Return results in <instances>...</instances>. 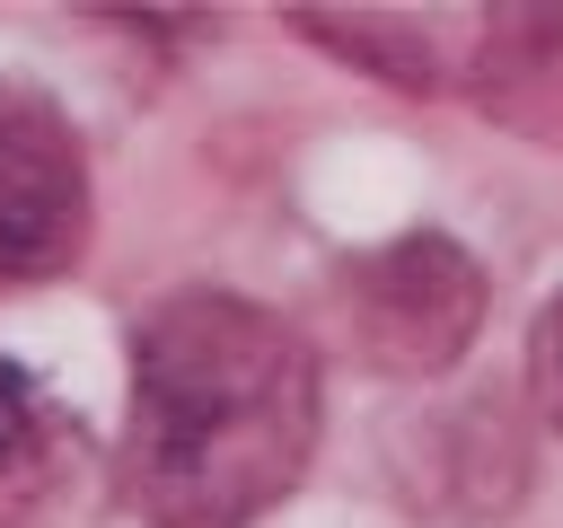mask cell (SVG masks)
<instances>
[{"label":"cell","instance_id":"cell-8","mask_svg":"<svg viewBox=\"0 0 563 528\" xmlns=\"http://www.w3.org/2000/svg\"><path fill=\"white\" fill-rule=\"evenodd\" d=\"M528 405H537V422L563 440V290L537 308V326H528Z\"/></svg>","mask_w":563,"mask_h":528},{"label":"cell","instance_id":"cell-5","mask_svg":"<svg viewBox=\"0 0 563 528\" xmlns=\"http://www.w3.org/2000/svg\"><path fill=\"white\" fill-rule=\"evenodd\" d=\"M466 106L510 141L563 150V0L484 9L466 44Z\"/></svg>","mask_w":563,"mask_h":528},{"label":"cell","instance_id":"cell-6","mask_svg":"<svg viewBox=\"0 0 563 528\" xmlns=\"http://www.w3.org/2000/svg\"><path fill=\"white\" fill-rule=\"evenodd\" d=\"M290 26L308 44H325L334 62L405 88V97H431L440 88V53H431V35L413 18H387V9H290Z\"/></svg>","mask_w":563,"mask_h":528},{"label":"cell","instance_id":"cell-7","mask_svg":"<svg viewBox=\"0 0 563 528\" xmlns=\"http://www.w3.org/2000/svg\"><path fill=\"white\" fill-rule=\"evenodd\" d=\"M62 449H70V414L35 387V370H18V361L0 352V484L44 475Z\"/></svg>","mask_w":563,"mask_h":528},{"label":"cell","instance_id":"cell-3","mask_svg":"<svg viewBox=\"0 0 563 528\" xmlns=\"http://www.w3.org/2000/svg\"><path fill=\"white\" fill-rule=\"evenodd\" d=\"M88 220H97V194H88L79 123L44 88L0 79V290L70 273L88 246Z\"/></svg>","mask_w":563,"mask_h":528},{"label":"cell","instance_id":"cell-1","mask_svg":"<svg viewBox=\"0 0 563 528\" xmlns=\"http://www.w3.org/2000/svg\"><path fill=\"white\" fill-rule=\"evenodd\" d=\"M325 370L317 343L246 290H167L132 326L123 502L150 528H246L317 449Z\"/></svg>","mask_w":563,"mask_h":528},{"label":"cell","instance_id":"cell-4","mask_svg":"<svg viewBox=\"0 0 563 528\" xmlns=\"http://www.w3.org/2000/svg\"><path fill=\"white\" fill-rule=\"evenodd\" d=\"M528 466H537L528 458V414L493 387H475V396H457V405H440L431 422L405 431V493L449 528L510 519L519 493H528Z\"/></svg>","mask_w":563,"mask_h":528},{"label":"cell","instance_id":"cell-2","mask_svg":"<svg viewBox=\"0 0 563 528\" xmlns=\"http://www.w3.org/2000/svg\"><path fill=\"white\" fill-rule=\"evenodd\" d=\"M325 308H334V343L369 378H449L484 334L493 282L449 229H405L387 246L343 255Z\"/></svg>","mask_w":563,"mask_h":528}]
</instances>
